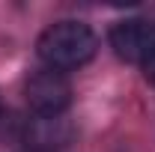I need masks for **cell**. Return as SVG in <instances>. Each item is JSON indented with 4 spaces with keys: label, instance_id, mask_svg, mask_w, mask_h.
Returning <instances> with one entry per match:
<instances>
[{
    "label": "cell",
    "instance_id": "cell-1",
    "mask_svg": "<svg viewBox=\"0 0 155 152\" xmlns=\"http://www.w3.org/2000/svg\"><path fill=\"white\" fill-rule=\"evenodd\" d=\"M39 60L48 66V69H57V72H69V69H81L87 66L90 60L96 57L98 51V39L96 33L81 24V21H60L51 24L42 36H39Z\"/></svg>",
    "mask_w": 155,
    "mask_h": 152
},
{
    "label": "cell",
    "instance_id": "cell-2",
    "mask_svg": "<svg viewBox=\"0 0 155 152\" xmlns=\"http://www.w3.org/2000/svg\"><path fill=\"white\" fill-rule=\"evenodd\" d=\"M27 101H30L33 114L42 116L66 114V107L72 101V84L66 81L63 72L45 66L42 72H33L27 81Z\"/></svg>",
    "mask_w": 155,
    "mask_h": 152
},
{
    "label": "cell",
    "instance_id": "cell-3",
    "mask_svg": "<svg viewBox=\"0 0 155 152\" xmlns=\"http://www.w3.org/2000/svg\"><path fill=\"white\" fill-rule=\"evenodd\" d=\"M110 48L116 51L119 60L146 66L155 57V21H143V18L119 21L110 30Z\"/></svg>",
    "mask_w": 155,
    "mask_h": 152
},
{
    "label": "cell",
    "instance_id": "cell-4",
    "mask_svg": "<svg viewBox=\"0 0 155 152\" xmlns=\"http://www.w3.org/2000/svg\"><path fill=\"white\" fill-rule=\"evenodd\" d=\"M21 137H24L27 152H60L72 143L75 125H72V119H66V114H57V116L33 114L24 122Z\"/></svg>",
    "mask_w": 155,
    "mask_h": 152
},
{
    "label": "cell",
    "instance_id": "cell-5",
    "mask_svg": "<svg viewBox=\"0 0 155 152\" xmlns=\"http://www.w3.org/2000/svg\"><path fill=\"white\" fill-rule=\"evenodd\" d=\"M143 72H146V81H152V84H155V57L143 66Z\"/></svg>",
    "mask_w": 155,
    "mask_h": 152
},
{
    "label": "cell",
    "instance_id": "cell-6",
    "mask_svg": "<svg viewBox=\"0 0 155 152\" xmlns=\"http://www.w3.org/2000/svg\"><path fill=\"white\" fill-rule=\"evenodd\" d=\"M0 116H3V104H0Z\"/></svg>",
    "mask_w": 155,
    "mask_h": 152
}]
</instances>
